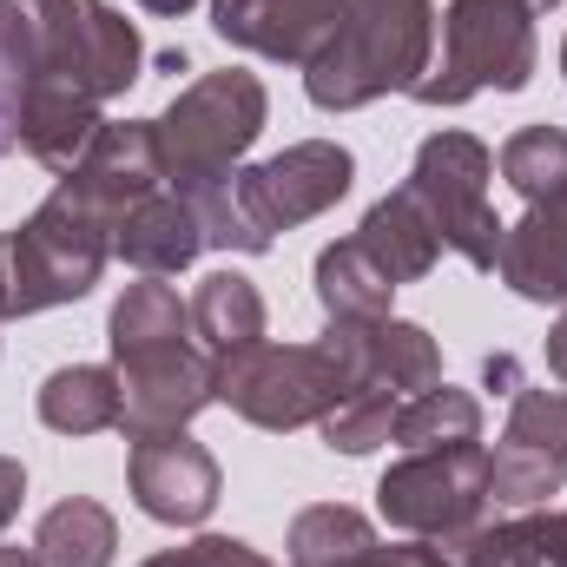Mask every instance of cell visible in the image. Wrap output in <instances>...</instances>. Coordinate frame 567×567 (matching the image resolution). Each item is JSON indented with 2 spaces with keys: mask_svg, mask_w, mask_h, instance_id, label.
Returning a JSON list of instances; mask_svg holds the SVG:
<instances>
[{
  "mask_svg": "<svg viewBox=\"0 0 567 567\" xmlns=\"http://www.w3.org/2000/svg\"><path fill=\"white\" fill-rule=\"evenodd\" d=\"M7 113L27 86L113 100L140 80V33L100 0H0Z\"/></svg>",
  "mask_w": 567,
  "mask_h": 567,
  "instance_id": "obj_1",
  "label": "cell"
},
{
  "mask_svg": "<svg viewBox=\"0 0 567 567\" xmlns=\"http://www.w3.org/2000/svg\"><path fill=\"white\" fill-rule=\"evenodd\" d=\"M337 33L310 60V100L317 106H370L377 93L416 86L429 73V0H330Z\"/></svg>",
  "mask_w": 567,
  "mask_h": 567,
  "instance_id": "obj_2",
  "label": "cell"
},
{
  "mask_svg": "<svg viewBox=\"0 0 567 567\" xmlns=\"http://www.w3.org/2000/svg\"><path fill=\"white\" fill-rule=\"evenodd\" d=\"M113 225L73 192L60 185L13 238H0V265H7V317H33V310H53V303H73L86 297L113 238Z\"/></svg>",
  "mask_w": 567,
  "mask_h": 567,
  "instance_id": "obj_3",
  "label": "cell"
},
{
  "mask_svg": "<svg viewBox=\"0 0 567 567\" xmlns=\"http://www.w3.org/2000/svg\"><path fill=\"white\" fill-rule=\"evenodd\" d=\"M158 133V158H165V178L192 198L205 185H225L231 165L251 152V140L265 133V86L251 73H212L198 86H185L172 100L165 120H152Z\"/></svg>",
  "mask_w": 567,
  "mask_h": 567,
  "instance_id": "obj_4",
  "label": "cell"
},
{
  "mask_svg": "<svg viewBox=\"0 0 567 567\" xmlns=\"http://www.w3.org/2000/svg\"><path fill=\"white\" fill-rule=\"evenodd\" d=\"M535 73V13L522 0H449L442 20V66L410 93L423 106H462L468 93H522Z\"/></svg>",
  "mask_w": 567,
  "mask_h": 567,
  "instance_id": "obj_5",
  "label": "cell"
},
{
  "mask_svg": "<svg viewBox=\"0 0 567 567\" xmlns=\"http://www.w3.org/2000/svg\"><path fill=\"white\" fill-rule=\"evenodd\" d=\"M343 390H350V377L330 357V343H265L258 337V343L218 357V396L258 429L323 423Z\"/></svg>",
  "mask_w": 567,
  "mask_h": 567,
  "instance_id": "obj_6",
  "label": "cell"
},
{
  "mask_svg": "<svg viewBox=\"0 0 567 567\" xmlns=\"http://www.w3.org/2000/svg\"><path fill=\"white\" fill-rule=\"evenodd\" d=\"M488 172H495V158H488V145L468 140V133H435V140L416 152V172H410V198L429 212V225H435V238L449 245V251H462L475 271H495V258H502V225H495V212H488Z\"/></svg>",
  "mask_w": 567,
  "mask_h": 567,
  "instance_id": "obj_7",
  "label": "cell"
},
{
  "mask_svg": "<svg viewBox=\"0 0 567 567\" xmlns=\"http://www.w3.org/2000/svg\"><path fill=\"white\" fill-rule=\"evenodd\" d=\"M383 522L423 542H462L488 502V449L482 442H449V449H410L377 488Z\"/></svg>",
  "mask_w": 567,
  "mask_h": 567,
  "instance_id": "obj_8",
  "label": "cell"
},
{
  "mask_svg": "<svg viewBox=\"0 0 567 567\" xmlns=\"http://www.w3.org/2000/svg\"><path fill=\"white\" fill-rule=\"evenodd\" d=\"M350 172H357V165H350L343 145L310 140V145H290V152H278V158H265L258 172H231L225 192H231L245 231H251L258 251H265L278 231L317 218L323 205H337V198L350 192Z\"/></svg>",
  "mask_w": 567,
  "mask_h": 567,
  "instance_id": "obj_9",
  "label": "cell"
},
{
  "mask_svg": "<svg viewBox=\"0 0 567 567\" xmlns=\"http://www.w3.org/2000/svg\"><path fill=\"white\" fill-rule=\"evenodd\" d=\"M567 475V390H515V416L488 455V495L502 508H542Z\"/></svg>",
  "mask_w": 567,
  "mask_h": 567,
  "instance_id": "obj_10",
  "label": "cell"
},
{
  "mask_svg": "<svg viewBox=\"0 0 567 567\" xmlns=\"http://www.w3.org/2000/svg\"><path fill=\"white\" fill-rule=\"evenodd\" d=\"M330 357L343 363L350 390H390V396H423L442 383V357L423 323L396 317H330Z\"/></svg>",
  "mask_w": 567,
  "mask_h": 567,
  "instance_id": "obj_11",
  "label": "cell"
},
{
  "mask_svg": "<svg viewBox=\"0 0 567 567\" xmlns=\"http://www.w3.org/2000/svg\"><path fill=\"white\" fill-rule=\"evenodd\" d=\"M120 390H126V410H120V429L140 442V435H158V429H185L212 396H218V357H198L192 343L178 350H145V357H126L120 363Z\"/></svg>",
  "mask_w": 567,
  "mask_h": 567,
  "instance_id": "obj_12",
  "label": "cell"
},
{
  "mask_svg": "<svg viewBox=\"0 0 567 567\" xmlns=\"http://www.w3.org/2000/svg\"><path fill=\"white\" fill-rule=\"evenodd\" d=\"M133 495L152 522L165 528H192L218 508V462L212 449H198L185 429H158L133 442Z\"/></svg>",
  "mask_w": 567,
  "mask_h": 567,
  "instance_id": "obj_13",
  "label": "cell"
},
{
  "mask_svg": "<svg viewBox=\"0 0 567 567\" xmlns=\"http://www.w3.org/2000/svg\"><path fill=\"white\" fill-rule=\"evenodd\" d=\"M212 27L265 60L310 66L337 33V7L330 0H212Z\"/></svg>",
  "mask_w": 567,
  "mask_h": 567,
  "instance_id": "obj_14",
  "label": "cell"
},
{
  "mask_svg": "<svg viewBox=\"0 0 567 567\" xmlns=\"http://www.w3.org/2000/svg\"><path fill=\"white\" fill-rule=\"evenodd\" d=\"M495 271L528 303H567V192L535 205L515 231H502Z\"/></svg>",
  "mask_w": 567,
  "mask_h": 567,
  "instance_id": "obj_15",
  "label": "cell"
},
{
  "mask_svg": "<svg viewBox=\"0 0 567 567\" xmlns=\"http://www.w3.org/2000/svg\"><path fill=\"white\" fill-rule=\"evenodd\" d=\"M113 251L126 265H140L145 278H165V271H185L205 251V225H198V212H192L185 192H152V198H140L120 218Z\"/></svg>",
  "mask_w": 567,
  "mask_h": 567,
  "instance_id": "obj_16",
  "label": "cell"
},
{
  "mask_svg": "<svg viewBox=\"0 0 567 567\" xmlns=\"http://www.w3.org/2000/svg\"><path fill=\"white\" fill-rule=\"evenodd\" d=\"M13 133L20 145L53 165V172H73L86 158V145L100 140V100L86 93H66V86H27L13 100Z\"/></svg>",
  "mask_w": 567,
  "mask_h": 567,
  "instance_id": "obj_17",
  "label": "cell"
},
{
  "mask_svg": "<svg viewBox=\"0 0 567 567\" xmlns=\"http://www.w3.org/2000/svg\"><path fill=\"white\" fill-rule=\"evenodd\" d=\"M357 245L390 271V284H410L423 278L429 265H435V251H442V238H435V225H429V212L410 198V192H390L370 218H363V231H357Z\"/></svg>",
  "mask_w": 567,
  "mask_h": 567,
  "instance_id": "obj_18",
  "label": "cell"
},
{
  "mask_svg": "<svg viewBox=\"0 0 567 567\" xmlns=\"http://www.w3.org/2000/svg\"><path fill=\"white\" fill-rule=\"evenodd\" d=\"M120 410H126L120 370H100V363H73V370H53V377H47V390H40V423L60 429V435L120 429Z\"/></svg>",
  "mask_w": 567,
  "mask_h": 567,
  "instance_id": "obj_19",
  "label": "cell"
},
{
  "mask_svg": "<svg viewBox=\"0 0 567 567\" xmlns=\"http://www.w3.org/2000/svg\"><path fill=\"white\" fill-rule=\"evenodd\" d=\"M192 343V303H178V290L158 278L133 284L113 303V357H145V350H178Z\"/></svg>",
  "mask_w": 567,
  "mask_h": 567,
  "instance_id": "obj_20",
  "label": "cell"
},
{
  "mask_svg": "<svg viewBox=\"0 0 567 567\" xmlns=\"http://www.w3.org/2000/svg\"><path fill=\"white\" fill-rule=\"evenodd\" d=\"M192 330L212 343V357H231V350L258 343L265 337V297H258V284L238 278V271H212V278L198 284V297H192Z\"/></svg>",
  "mask_w": 567,
  "mask_h": 567,
  "instance_id": "obj_21",
  "label": "cell"
},
{
  "mask_svg": "<svg viewBox=\"0 0 567 567\" xmlns=\"http://www.w3.org/2000/svg\"><path fill=\"white\" fill-rule=\"evenodd\" d=\"M113 548H120V528L100 502L73 495L60 508H47L40 535H33V555L40 567H113Z\"/></svg>",
  "mask_w": 567,
  "mask_h": 567,
  "instance_id": "obj_22",
  "label": "cell"
},
{
  "mask_svg": "<svg viewBox=\"0 0 567 567\" xmlns=\"http://www.w3.org/2000/svg\"><path fill=\"white\" fill-rule=\"evenodd\" d=\"M390 290H396L390 271L357 238H343L317 258V297L330 317H390Z\"/></svg>",
  "mask_w": 567,
  "mask_h": 567,
  "instance_id": "obj_23",
  "label": "cell"
},
{
  "mask_svg": "<svg viewBox=\"0 0 567 567\" xmlns=\"http://www.w3.org/2000/svg\"><path fill=\"white\" fill-rule=\"evenodd\" d=\"M377 535L357 508L343 502H323V508H303L290 522V567H350L357 555H370Z\"/></svg>",
  "mask_w": 567,
  "mask_h": 567,
  "instance_id": "obj_24",
  "label": "cell"
},
{
  "mask_svg": "<svg viewBox=\"0 0 567 567\" xmlns=\"http://www.w3.org/2000/svg\"><path fill=\"white\" fill-rule=\"evenodd\" d=\"M475 435H482V403L468 390H449V383H435L396 410L403 449H449V442H475Z\"/></svg>",
  "mask_w": 567,
  "mask_h": 567,
  "instance_id": "obj_25",
  "label": "cell"
},
{
  "mask_svg": "<svg viewBox=\"0 0 567 567\" xmlns=\"http://www.w3.org/2000/svg\"><path fill=\"white\" fill-rule=\"evenodd\" d=\"M502 178L528 198L548 205L567 192V133L561 126H522L515 140L502 145Z\"/></svg>",
  "mask_w": 567,
  "mask_h": 567,
  "instance_id": "obj_26",
  "label": "cell"
},
{
  "mask_svg": "<svg viewBox=\"0 0 567 567\" xmlns=\"http://www.w3.org/2000/svg\"><path fill=\"white\" fill-rule=\"evenodd\" d=\"M323 449H343V455H370L377 442L396 435V396L390 390H343L337 410L323 416Z\"/></svg>",
  "mask_w": 567,
  "mask_h": 567,
  "instance_id": "obj_27",
  "label": "cell"
},
{
  "mask_svg": "<svg viewBox=\"0 0 567 567\" xmlns=\"http://www.w3.org/2000/svg\"><path fill=\"white\" fill-rule=\"evenodd\" d=\"M455 567H548V555L535 542V522H502V528H468Z\"/></svg>",
  "mask_w": 567,
  "mask_h": 567,
  "instance_id": "obj_28",
  "label": "cell"
},
{
  "mask_svg": "<svg viewBox=\"0 0 567 567\" xmlns=\"http://www.w3.org/2000/svg\"><path fill=\"white\" fill-rule=\"evenodd\" d=\"M145 567H271L265 555H251L245 542H192V548H172V555H152Z\"/></svg>",
  "mask_w": 567,
  "mask_h": 567,
  "instance_id": "obj_29",
  "label": "cell"
},
{
  "mask_svg": "<svg viewBox=\"0 0 567 567\" xmlns=\"http://www.w3.org/2000/svg\"><path fill=\"white\" fill-rule=\"evenodd\" d=\"M350 567H455L442 548H370V555H357Z\"/></svg>",
  "mask_w": 567,
  "mask_h": 567,
  "instance_id": "obj_30",
  "label": "cell"
},
{
  "mask_svg": "<svg viewBox=\"0 0 567 567\" xmlns=\"http://www.w3.org/2000/svg\"><path fill=\"white\" fill-rule=\"evenodd\" d=\"M20 495H27V468L0 455V528L13 522V508H20Z\"/></svg>",
  "mask_w": 567,
  "mask_h": 567,
  "instance_id": "obj_31",
  "label": "cell"
},
{
  "mask_svg": "<svg viewBox=\"0 0 567 567\" xmlns=\"http://www.w3.org/2000/svg\"><path fill=\"white\" fill-rule=\"evenodd\" d=\"M548 370H555V377L567 383V317L555 323V337H548Z\"/></svg>",
  "mask_w": 567,
  "mask_h": 567,
  "instance_id": "obj_32",
  "label": "cell"
},
{
  "mask_svg": "<svg viewBox=\"0 0 567 567\" xmlns=\"http://www.w3.org/2000/svg\"><path fill=\"white\" fill-rule=\"evenodd\" d=\"M515 377H522V370H515V357H488V390L502 383V396H508V390H515Z\"/></svg>",
  "mask_w": 567,
  "mask_h": 567,
  "instance_id": "obj_33",
  "label": "cell"
},
{
  "mask_svg": "<svg viewBox=\"0 0 567 567\" xmlns=\"http://www.w3.org/2000/svg\"><path fill=\"white\" fill-rule=\"evenodd\" d=\"M0 567H40V555H33V548H7V542H0Z\"/></svg>",
  "mask_w": 567,
  "mask_h": 567,
  "instance_id": "obj_34",
  "label": "cell"
},
{
  "mask_svg": "<svg viewBox=\"0 0 567 567\" xmlns=\"http://www.w3.org/2000/svg\"><path fill=\"white\" fill-rule=\"evenodd\" d=\"M145 7H152V13H185L192 0H145Z\"/></svg>",
  "mask_w": 567,
  "mask_h": 567,
  "instance_id": "obj_35",
  "label": "cell"
},
{
  "mask_svg": "<svg viewBox=\"0 0 567 567\" xmlns=\"http://www.w3.org/2000/svg\"><path fill=\"white\" fill-rule=\"evenodd\" d=\"M522 7H528V13H548V7H561V0H522Z\"/></svg>",
  "mask_w": 567,
  "mask_h": 567,
  "instance_id": "obj_36",
  "label": "cell"
},
{
  "mask_svg": "<svg viewBox=\"0 0 567 567\" xmlns=\"http://www.w3.org/2000/svg\"><path fill=\"white\" fill-rule=\"evenodd\" d=\"M561 66H567V47H561Z\"/></svg>",
  "mask_w": 567,
  "mask_h": 567,
  "instance_id": "obj_37",
  "label": "cell"
}]
</instances>
